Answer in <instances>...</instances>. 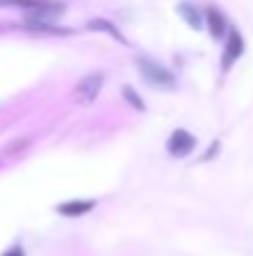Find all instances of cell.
<instances>
[{
    "instance_id": "cell-1",
    "label": "cell",
    "mask_w": 253,
    "mask_h": 256,
    "mask_svg": "<svg viewBox=\"0 0 253 256\" xmlns=\"http://www.w3.org/2000/svg\"><path fill=\"white\" fill-rule=\"evenodd\" d=\"M137 68H139L142 78L152 87H159V90H174V87H176V78L169 72L162 62H157V60L137 58Z\"/></svg>"
},
{
    "instance_id": "cell-2",
    "label": "cell",
    "mask_w": 253,
    "mask_h": 256,
    "mask_svg": "<svg viewBox=\"0 0 253 256\" xmlns=\"http://www.w3.org/2000/svg\"><path fill=\"white\" fill-rule=\"evenodd\" d=\"M244 52H246V40H244V35H241L239 28H231V32L226 38V45H224V55H221V70L229 72L241 60Z\"/></svg>"
},
{
    "instance_id": "cell-3",
    "label": "cell",
    "mask_w": 253,
    "mask_h": 256,
    "mask_svg": "<svg viewBox=\"0 0 253 256\" xmlns=\"http://www.w3.org/2000/svg\"><path fill=\"white\" fill-rule=\"evenodd\" d=\"M196 150V137L186 130H174L167 140V152L171 157L181 160V157H189L191 152Z\"/></svg>"
},
{
    "instance_id": "cell-4",
    "label": "cell",
    "mask_w": 253,
    "mask_h": 256,
    "mask_svg": "<svg viewBox=\"0 0 253 256\" xmlns=\"http://www.w3.org/2000/svg\"><path fill=\"white\" fill-rule=\"evenodd\" d=\"M102 85H104V72H89V75H84L82 80L77 82L75 97H77L80 102H84V104H89V102L97 100Z\"/></svg>"
},
{
    "instance_id": "cell-5",
    "label": "cell",
    "mask_w": 253,
    "mask_h": 256,
    "mask_svg": "<svg viewBox=\"0 0 253 256\" xmlns=\"http://www.w3.org/2000/svg\"><path fill=\"white\" fill-rule=\"evenodd\" d=\"M206 28H209V35L214 38V40H224V38H229V32H231V25H229V20H226V15L216 8V5H209L206 8Z\"/></svg>"
},
{
    "instance_id": "cell-6",
    "label": "cell",
    "mask_w": 253,
    "mask_h": 256,
    "mask_svg": "<svg viewBox=\"0 0 253 256\" xmlns=\"http://www.w3.org/2000/svg\"><path fill=\"white\" fill-rule=\"evenodd\" d=\"M97 206L94 199H72V202H62L57 204V214L60 216H82V214H89L92 209Z\"/></svg>"
},
{
    "instance_id": "cell-7",
    "label": "cell",
    "mask_w": 253,
    "mask_h": 256,
    "mask_svg": "<svg viewBox=\"0 0 253 256\" xmlns=\"http://www.w3.org/2000/svg\"><path fill=\"white\" fill-rule=\"evenodd\" d=\"M176 12L186 20V25L189 28H194V30H201L204 25H206V20L201 18V12L196 10V5H191V2H179L176 5Z\"/></svg>"
},
{
    "instance_id": "cell-8",
    "label": "cell",
    "mask_w": 253,
    "mask_h": 256,
    "mask_svg": "<svg viewBox=\"0 0 253 256\" xmlns=\"http://www.w3.org/2000/svg\"><path fill=\"white\" fill-rule=\"evenodd\" d=\"M87 28L89 30H99V32H107V35H112L114 40H119L122 45H129L127 42V38L119 32V28L117 25H112L109 20H102V18H94V20H87Z\"/></svg>"
},
{
    "instance_id": "cell-9",
    "label": "cell",
    "mask_w": 253,
    "mask_h": 256,
    "mask_svg": "<svg viewBox=\"0 0 253 256\" xmlns=\"http://www.w3.org/2000/svg\"><path fill=\"white\" fill-rule=\"evenodd\" d=\"M25 30H32V32H50V35H67V32H70V30H65V28L52 25L50 20H30V18H25Z\"/></svg>"
},
{
    "instance_id": "cell-10",
    "label": "cell",
    "mask_w": 253,
    "mask_h": 256,
    "mask_svg": "<svg viewBox=\"0 0 253 256\" xmlns=\"http://www.w3.org/2000/svg\"><path fill=\"white\" fill-rule=\"evenodd\" d=\"M27 147H30V140H27V137L15 140V142H10L7 147L0 150V160H2V157H12V154H17V152H22V150H27Z\"/></svg>"
},
{
    "instance_id": "cell-11",
    "label": "cell",
    "mask_w": 253,
    "mask_h": 256,
    "mask_svg": "<svg viewBox=\"0 0 253 256\" xmlns=\"http://www.w3.org/2000/svg\"><path fill=\"white\" fill-rule=\"evenodd\" d=\"M122 94H124V100H127V102H129V104H132L134 110L144 112V107H147V104H144L142 94H139V92H134V87H129V85H127L124 90H122Z\"/></svg>"
},
{
    "instance_id": "cell-12",
    "label": "cell",
    "mask_w": 253,
    "mask_h": 256,
    "mask_svg": "<svg viewBox=\"0 0 253 256\" xmlns=\"http://www.w3.org/2000/svg\"><path fill=\"white\" fill-rule=\"evenodd\" d=\"M40 0H0V8H22V10H32Z\"/></svg>"
},
{
    "instance_id": "cell-13",
    "label": "cell",
    "mask_w": 253,
    "mask_h": 256,
    "mask_svg": "<svg viewBox=\"0 0 253 256\" xmlns=\"http://www.w3.org/2000/svg\"><path fill=\"white\" fill-rule=\"evenodd\" d=\"M0 256H25V249H22V244H12L7 252H2Z\"/></svg>"
},
{
    "instance_id": "cell-14",
    "label": "cell",
    "mask_w": 253,
    "mask_h": 256,
    "mask_svg": "<svg viewBox=\"0 0 253 256\" xmlns=\"http://www.w3.org/2000/svg\"><path fill=\"white\" fill-rule=\"evenodd\" d=\"M216 152H219V142H214V147H211V150H209V152L204 154V160H209V157H214Z\"/></svg>"
}]
</instances>
